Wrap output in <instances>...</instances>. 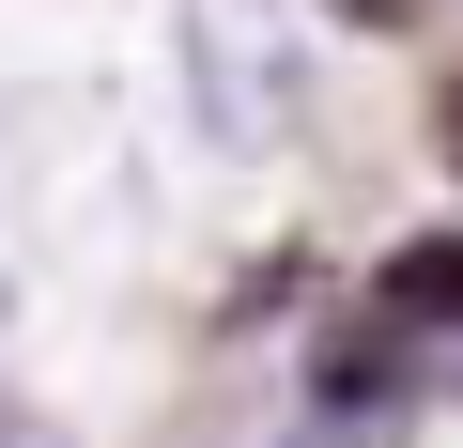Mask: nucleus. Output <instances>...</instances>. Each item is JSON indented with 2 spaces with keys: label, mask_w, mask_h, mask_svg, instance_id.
Here are the masks:
<instances>
[{
  "label": "nucleus",
  "mask_w": 463,
  "mask_h": 448,
  "mask_svg": "<svg viewBox=\"0 0 463 448\" xmlns=\"http://www.w3.org/2000/svg\"><path fill=\"white\" fill-rule=\"evenodd\" d=\"M170 78L216 155H279L309 109V32H294V0H170Z\"/></svg>",
  "instance_id": "f257e3e1"
},
{
  "label": "nucleus",
  "mask_w": 463,
  "mask_h": 448,
  "mask_svg": "<svg viewBox=\"0 0 463 448\" xmlns=\"http://www.w3.org/2000/svg\"><path fill=\"white\" fill-rule=\"evenodd\" d=\"M0 448H62V433H47V417H32V402H0Z\"/></svg>",
  "instance_id": "f03ea898"
},
{
  "label": "nucleus",
  "mask_w": 463,
  "mask_h": 448,
  "mask_svg": "<svg viewBox=\"0 0 463 448\" xmlns=\"http://www.w3.org/2000/svg\"><path fill=\"white\" fill-rule=\"evenodd\" d=\"M340 16H371V32H402V16H417V0H340Z\"/></svg>",
  "instance_id": "7ed1b4c3"
},
{
  "label": "nucleus",
  "mask_w": 463,
  "mask_h": 448,
  "mask_svg": "<svg viewBox=\"0 0 463 448\" xmlns=\"http://www.w3.org/2000/svg\"><path fill=\"white\" fill-rule=\"evenodd\" d=\"M432 124H448V170H463V78H448V109H432Z\"/></svg>",
  "instance_id": "20e7f679"
},
{
  "label": "nucleus",
  "mask_w": 463,
  "mask_h": 448,
  "mask_svg": "<svg viewBox=\"0 0 463 448\" xmlns=\"http://www.w3.org/2000/svg\"><path fill=\"white\" fill-rule=\"evenodd\" d=\"M0 310H16V294H0Z\"/></svg>",
  "instance_id": "39448f33"
}]
</instances>
